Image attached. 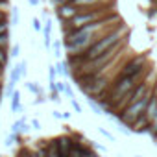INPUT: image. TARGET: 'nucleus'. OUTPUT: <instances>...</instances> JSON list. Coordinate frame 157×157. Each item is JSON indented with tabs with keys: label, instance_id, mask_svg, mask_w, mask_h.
<instances>
[{
	"label": "nucleus",
	"instance_id": "1",
	"mask_svg": "<svg viewBox=\"0 0 157 157\" xmlns=\"http://www.w3.org/2000/svg\"><path fill=\"white\" fill-rule=\"evenodd\" d=\"M118 24H122L120 17L117 13H111L100 21H94L83 28L72 30L68 33H65V48L68 56H80L83 54L91 44H94L104 33H107L109 30L117 28Z\"/></svg>",
	"mask_w": 157,
	"mask_h": 157
},
{
	"label": "nucleus",
	"instance_id": "2",
	"mask_svg": "<svg viewBox=\"0 0 157 157\" xmlns=\"http://www.w3.org/2000/svg\"><path fill=\"white\" fill-rule=\"evenodd\" d=\"M124 33H126V26H124V24H120V26L109 30V32L104 33L94 44H91L83 54H80V56H68V63H70V65H76V68H80L85 61L96 59V57H100L102 54L109 52L111 48H115L117 44H120L122 41H126V39H124Z\"/></svg>",
	"mask_w": 157,
	"mask_h": 157
},
{
	"label": "nucleus",
	"instance_id": "3",
	"mask_svg": "<svg viewBox=\"0 0 157 157\" xmlns=\"http://www.w3.org/2000/svg\"><path fill=\"white\" fill-rule=\"evenodd\" d=\"M148 68V61L144 56H137V57H131L128 59L120 68H118V74L115 78H128V76H135V74H140L142 70Z\"/></svg>",
	"mask_w": 157,
	"mask_h": 157
},
{
	"label": "nucleus",
	"instance_id": "4",
	"mask_svg": "<svg viewBox=\"0 0 157 157\" xmlns=\"http://www.w3.org/2000/svg\"><path fill=\"white\" fill-rule=\"evenodd\" d=\"M80 11H82V8H78L76 4L68 2V4H61V6L57 8V17H59L63 22H68L70 19H74Z\"/></svg>",
	"mask_w": 157,
	"mask_h": 157
},
{
	"label": "nucleus",
	"instance_id": "5",
	"mask_svg": "<svg viewBox=\"0 0 157 157\" xmlns=\"http://www.w3.org/2000/svg\"><path fill=\"white\" fill-rule=\"evenodd\" d=\"M28 131H30V124L26 122V118H19L11 124V133H15V135H24Z\"/></svg>",
	"mask_w": 157,
	"mask_h": 157
},
{
	"label": "nucleus",
	"instance_id": "6",
	"mask_svg": "<svg viewBox=\"0 0 157 157\" xmlns=\"http://www.w3.org/2000/svg\"><path fill=\"white\" fill-rule=\"evenodd\" d=\"M52 26L54 22L50 19H46L44 22V28H43V35H44V46L46 48H52Z\"/></svg>",
	"mask_w": 157,
	"mask_h": 157
},
{
	"label": "nucleus",
	"instance_id": "7",
	"mask_svg": "<svg viewBox=\"0 0 157 157\" xmlns=\"http://www.w3.org/2000/svg\"><path fill=\"white\" fill-rule=\"evenodd\" d=\"M72 4H76L78 8L85 10V8H94V6H102V4H105V0H74Z\"/></svg>",
	"mask_w": 157,
	"mask_h": 157
},
{
	"label": "nucleus",
	"instance_id": "8",
	"mask_svg": "<svg viewBox=\"0 0 157 157\" xmlns=\"http://www.w3.org/2000/svg\"><path fill=\"white\" fill-rule=\"evenodd\" d=\"M21 107H22L21 93H19V91H15V93H13V96H11V104H10V109H11V113H19V111H21Z\"/></svg>",
	"mask_w": 157,
	"mask_h": 157
},
{
	"label": "nucleus",
	"instance_id": "9",
	"mask_svg": "<svg viewBox=\"0 0 157 157\" xmlns=\"http://www.w3.org/2000/svg\"><path fill=\"white\" fill-rule=\"evenodd\" d=\"M87 102H89V107L94 111V115H98V117H102V115H107V113H105V109L100 105V102H96V100H93V98H87Z\"/></svg>",
	"mask_w": 157,
	"mask_h": 157
},
{
	"label": "nucleus",
	"instance_id": "10",
	"mask_svg": "<svg viewBox=\"0 0 157 157\" xmlns=\"http://www.w3.org/2000/svg\"><path fill=\"white\" fill-rule=\"evenodd\" d=\"M22 78V68H21V63H17L13 68H11V74H10V82H13V83H17L19 80Z\"/></svg>",
	"mask_w": 157,
	"mask_h": 157
},
{
	"label": "nucleus",
	"instance_id": "11",
	"mask_svg": "<svg viewBox=\"0 0 157 157\" xmlns=\"http://www.w3.org/2000/svg\"><path fill=\"white\" fill-rule=\"evenodd\" d=\"M68 61H57L56 63V68H57V74L59 76H63V78H67L68 74H70V70H68Z\"/></svg>",
	"mask_w": 157,
	"mask_h": 157
},
{
	"label": "nucleus",
	"instance_id": "12",
	"mask_svg": "<svg viewBox=\"0 0 157 157\" xmlns=\"http://www.w3.org/2000/svg\"><path fill=\"white\" fill-rule=\"evenodd\" d=\"M10 32L6 30V32H2V33H0V48H6L8 50V46H10Z\"/></svg>",
	"mask_w": 157,
	"mask_h": 157
},
{
	"label": "nucleus",
	"instance_id": "13",
	"mask_svg": "<svg viewBox=\"0 0 157 157\" xmlns=\"http://www.w3.org/2000/svg\"><path fill=\"white\" fill-rule=\"evenodd\" d=\"M8 61H10V54H8V50H6V48H0V65L6 67Z\"/></svg>",
	"mask_w": 157,
	"mask_h": 157
},
{
	"label": "nucleus",
	"instance_id": "14",
	"mask_svg": "<svg viewBox=\"0 0 157 157\" xmlns=\"http://www.w3.org/2000/svg\"><path fill=\"white\" fill-rule=\"evenodd\" d=\"M26 87H28V91H32L33 94H37V96L41 94V87H39L35 82H28V83H26Z\"/></svg>",
	"mask_w": 157,
	"mask_h": 157
},
{
	"label": "nucleus",
	"instance_id": "15",
	"mask_svg": "<svg viewBox=\"0 0 157 157\" xmlns=\"http://www.w3.org/2000/svg\"><path fill=\"white\" fill-rule=\"evenodd\" d=\"M19 56H21V46H19V44H13L11 50H10V57H11V59H17Z\"/></svg>",
	"mask_w": 157,
	"mask_h": 157
},
{
	"label": "nucleus",
	"instance_id": "16",
	"mask_svg": "<svg viewBox=\"0 0 157 157\" xmlns=\"http://www.w3.org/2000/svg\"><path fill=\"white\" fill-rule=\"evenodd\" d=\"M11 24L13 26L19 24V8H11Z\"/></svg>",
	"mask_w": 157,
	"mask_h": 157
},
{
	"label": "nucleus",
	"instance_id": "17",
	"mask_svg": "<svg viewBox=\"0 0 157 157\" xmlns=\"http://www.w3.org/2000/svg\"><path fill=\"white\" fill-rule=\"evenodd\" d=\"M52 50H54V56H56V57H61V43H59V41H54Z\"/></svg>",
	"mask_w": 157,
	"mask_h": 157
},
{
	"label": "nucleus",
	"instance_id": "18",
	"mask_svg": "<svg viewBox=\"0 0 157 157\" xmlns=\"http://www.w3.org/2000/svg\"><path fill=\"white\" fill-rule=\"evenodd\" d=\"M32 24H33V30H35V32H43V28H44V26H43V22H41L37 17H33Z\"/></svg>",
	"mask_w": 157,
	"mask_h": 157
},
{
	"label": "nucleus",
	"instance_id": "19",
	"mask_svg": "<svg viewBox=\"0 0 157 157\" xmlns=\"http://www.w3.org/2000/svg\"><path fill=\"white\" fill-rule=\"evenodd\" d=\"M56 89H57L59 93H65V91H67V82H63V80H61V82H56Z\"/></svg>",
	"mask_w": 157,
	"mask_h": 157
},
{
	"label": "nucleus",
	"instance_id": "20",
	"mask_svg": "<svg viewBox=\"0 0 157 157\" xmlns=\"http://www.w3.org/2000/svg\"><path fill=\"white\" fill-rule=\"evenodd\" d=\"M50 100L56 102V104H59V102H61V98H59V91H50Z\"/></svg>",
	"mask_w": 157,
	"mask_h": 157
},
{
	"label": "nucleus",
	"instance_id": "21",
	"mask_svg": "<svg viewBox=\"0 0 157 157\" xmlns=\"http://www.w3.org/2000/svg\"><path fill=\"white\" fill-rule=\"evenodd\" d=\"M98 131H100V133H102V135H104L105 139H109V140H115V137H113V135H111V133H109L107 129H104V128H98Z\"/></svg>",
	"mask_w": 157,
	"mask_h": 157
},
{
	"label": "nucleus",
	"instance_id": "22",
	"mask_svg": "<svg viewBox=\"0 0 157 157\" xmlns=\"http://www.w3.org/2000/svg\"><path fill=\"white\" fill-rule=\"evenodd\" d=\"M70 104H72V107H74V111H76V113H82V105L76 102V98H70Z\"/></svg>",
	"mask_w": 157,
	"mask_h": 157
},
{
	"label": "nucleus",
	"instance_id": "23",
	"mask_svg": "<svg viewBox=\"0 0 157 157\" xmlns=\"http://www.w3.org/2000/svg\"><path fill=\"white\" fill-rule=\"evenodd\" d=\"M6 30H8V21L4 19V21H0V33L6 32Z\"/></svg>",
	"mask_w": 157,
	"mask_h": 157
},
{
	"label": "nucleus",
	"instance_id": "24",
	"mask_svg": "<svg viewBox=\"0 0 157 157\" xmlns=\"http://www.w3.org/2000/svg\"><path fill=\"white\" fill-rule=\"evenodd\" d=\"M50 2H54V4H57V6H61V4H68V2H74V0H50Z\"/></svg>",
	"mask_w": 157,
	"mask_h": 157
},
{
	"label": "nucleus",
	"instance_id": "25",
	"mask_svg": "<svg viewBox=\"0 0 157 157\" xmlns=\"http://www.w3.org/2000/svg\"><path fill=\"white\" fill-rule=\"evenodd\" d=\"M32 128L39 129V128H41V122H39V120H32Z\"/></svg>",
	"mask_w": 157,
	"mask_h": 157
},
{
	"label": "nucleus",
	"instance_id": "26",
	"mask_svg": "<svg viewBox=\"0 0 157 157\" xmlns=\"http://www.w3.org/2000/svg\"><path fill=\"white\" fill-rule=\"evenodd\" d=\"M52 115H54V117H56V118H63V113H59V111H54V113H52Z\"/></svg>",
	"mask_w": 157,
	"mask_h": 157
},
{
	"label": "nucleus",
	"instance_id": "27",
	"mask_svg": "<svg viewBox=\"0 0 157 157\" xmlns=\"http://www.w3.org/2000/svg\"><path fill=\"white\" fill-rule=\"evenodd\" d=\"M30 6H39V0H28Z\"/></svg>",
	"mask_w": 157,
	"mask_h": 157
},
{
	"label": "nucleus",
	"instance_id": "28",
	"mask_svg": "<svg viewBox=\"0 0 157 157\" xmlns=\"http://www.w3.org/2000/svg\"><path fill=\"white\" fill-rule=\"evenodd\" d=\"M2 68H4V67H2V65H0V72H2Z\"/></svg>",
	"mask_w": 157,
	"mask_h": 157
},
{
	"label": "nucleus",
	"instance_id": "29",
	"mask_svg": "<svg viewBox=\"0 0 157 157\" xmlns=\"http://www.w3.org/2000/svg\"><path fill=\"white\" fill-rule=\"evenodd\" d=\"M137 157H144V155H137Z\"/></svg>",
	"mask_w": 157,
	"mask_h": 157
},
{
	"label": "nucleus",
	"instance_id": "30",
	"mask_svg": "<svg viewBox=\"0 0 157 157\" xmlns=\"http://www.w3.org/2000/svg\"><path fill=\"white\" fill-rule=\"evenodd\" d=\"M0 87H2V83H0Z\"/></svg>",
	"mask_w": 157,
	"mask_h": 157
}]
</instances>
